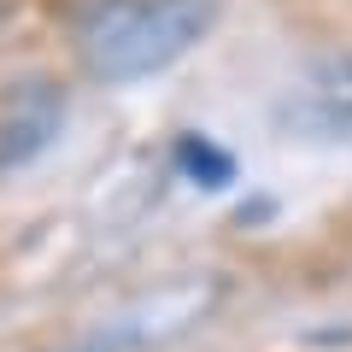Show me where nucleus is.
Returning a JSON list of instances; mask_svg holds the SVG:
<instances>
[{
    "label": "nucleus",
    "instance_id": "nucleus-1",
    "mask_svg": "<svg viewBox=\"0 0 352 352\" xmlns=\"http://www.w3.org/2000/svg\"><path fill=\"white\" fill-rule=\"evenodd\" d=\"M212 0H94L76 24L88 76L100 82H141L176 65L212 30Z\"/></svg>",
    "mask_w": 352,
    "mask_h": 352
},
{
    "label": "nucleus",
    "instance_id": "nucleus-5",
    "mask_svg": "<svg viewBox=\"0 0 352 352\" xmlns=\"http://www.w3.org/2000/svg\"><path fill=\"white\" fill-rule=\"evenodd\" d=\"M176 159L188 164L194 176H206V188H223L229 176H235V164H229L223 153H217V147H206V141H194V135H182V141H176Z\"/></svg>",
    "mask_w": 352,
    "mask_h": 352
},
{
    "label": "nucleus",
    "instance_id": "nucleus-2",
    "mask_svg": "<svg viewBox=\"0 0 352 352\" xmlns=\"http://www.w3.org/2000/svg\"><path fill=\"white\" fill-rule=\"evenodd\" d=\"M223 294H229V282L217 270H182V276L159 282V288H141L135 300L112 305L100 323L76 340V352H153V346H170V340L194 335L223 305Z\"/></svg>",
    "mask_w": 352,
    "mask_h": 352
},
{
    "label": "nucleus",
    "instance_id": "nucleus-4",
    "mask_svg": "<svg viewBox=\"0 0 352 352\" xmlns=\"http://www.w3.org/2000/svg\"><path fill=\"white\" fill-rule=\"evenodd\" d=\"M317 106L329 112V124L352 129V53H340V59H329L323 71H317Z\"/></svg>",
    "mask_w": 352,
    "mask_h": 352
},
{
    "label": "nucleus",
    "instance_id": "nucleus-3",
    "mask_svg": "<svg viewBox=\"0 0 352 352\" xmlns=\"http://www.w3.org/2000/svg\"><path fill=\"white\" fill-rule=\"evenodd\" d=\"M59 118H65V100L53 88H41V82L18 88L12 100H6V112H0V170L36 159V153L59 135Z\"/></svg>",
    "mask_w": 352,
    "mask_h": 352
}]
</instances>
